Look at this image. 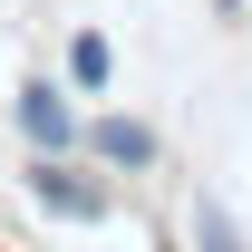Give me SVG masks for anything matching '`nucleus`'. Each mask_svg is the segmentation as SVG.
<instances>
[{"instance_id": "3", "label": "nucleus", "mask_w": 252, "mask_h": 252, "mask_svg": "<svg viewBox=\"0 0 252 252\" xmlns=\"http://www.w3.org/2000/svg\"><path fill=\"white\" fill-rule=\"evenodd\" d=\"M97 165H126V175H146L156 165V126H136V117H88V136H78Z\"/></svg>"}, {"instance_id": "2", "label": "nucleus", "mask_w": 252, "mask_h": 252, "mask_svg": "<svg viewBox=\"0 0 252 252\" xmlns=\"http://www.w3.org/2000/svg\"><path fill=\"white\" fill-rule=\"evenodd\" d=\"M10 117H20V136H30L39 156H68V146L88 136V117H78V107H68V88H49V78H30Z\"/></svg>"}, {"instance_id": "1", "label": "nucleus", "mask_w": 252, "mask_h": 252, "mask_svg": "<svg viewBox=\"0 0 252 252\" xmlns=\"http://www.w3.org/2000/svg\"><path fill=\"white\" fill-rule=\"evenodd\" d=\"M20 185H30L59 223H97V214H107V185H97V175H78L68 156H30V175H20Z\"/></svg>"}, {"instance_id": "4", "label": "nucleus", "mask_w": 252, "mask_h": 252, "mask_svg": "<svg viewBox=\"0 0 252 252\" xmlns=\"http://www.w3.org/2000/svg\"><path fill=\"white\" fill-rule=\"evenodd\" d=\"M107 68H117V59H107V39H97V30H78V39H68V78H78V88H107Z\"/></svg>"}, {"instance_id": "5", "label": "nucleus", "mask_w": 252, "mask_h": 252, "mask_svg": "<svg viewBox=\"0 0 252 252\" xmlns=\"http://www.w3.org/2000/svg\"><path fill=\"white\" fill-rule=\"evenodd\" d=\"M194 243H204V252H243V233H233V214H223L214 194L194 204Z\"/></svg>"}]
</instances>
